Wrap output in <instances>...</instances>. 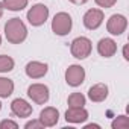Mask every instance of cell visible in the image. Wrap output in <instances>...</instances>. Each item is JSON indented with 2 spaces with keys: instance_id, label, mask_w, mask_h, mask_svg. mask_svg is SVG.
Listing matches in <instances>:
<instances>
[{
  "instance_id": "1",
  "label": "cell",
  "mask_w": 129,
  "mask_h": 129,
  "mask_svg": "<svg viewBox=\"0 0 129 129\" xmlns=\"http://www.w3.org/2000/svg\"><path fill=\"white\" fill-rule=\"evenodd\" d=\"M5 35L6 40L12 44H20L26 40L27 37V29L24 26V23L20 18H11L8 20V23L5 24Z\"/></svg>"
},
{
  "instance_id": "2",
  "label": "cell",
  "mask_w": 129,
  "mask_h": 129,
  "mask_svg": "<svg viewBox=\"0 0 129 129\" xmlns=\"http://www.w3.org/2000/svg\"><path fill=\"white\" fill-rule=\"evenodd\" d=\"M72 26H73V21L67 12H58L52 20V30L59 37L67 35L72 30Z\"/></svg>"
},
{
  "instance_id": "3",
  "label": "cell",
  "mask_w": 129,
  "mask_h": 129,
  "mask_svg": "<svg viewBox=\"0 0 129 129\" xmlns=\"http://www.w3.org/2000/svg\"><path fill=\"white\" fill-rule=\"evenodd\" d=\"M91 41L87 38V37H78L72 41V46H70V52L75 58L78 59H85L87 56H90L91 53Z\"/></svg>"
},
{
  "instance_id": "4",
  "label": "cell",
  "mask_w": 129,
  "mask_h": 129,
  "mask_svg": "<svg viewBox=\"0 0 129 129\" xmlns=\"http://www.w3.org/2000/svg\"><path fill=\"white\" fill-rule=\"evenodd\" d=\"M49 18V8L46 5H35L27 11V21L32 26H41Z\"/></svg>"
},
{
  "instance_id": "5",
  "label": "cell",
  "mask_w": 129,
  "mask_h": 129,
  "mask_svg": "<svg viewBox=\"0 0 129 129\" xmlns=\"http://www.w3.org/2000/svg\"><path fill=\"white\" fill-rule=\"evenodd\" d=\"M27 96L38 105H44L49 100V87L44 84H32L27 88Z\"/></svg>"
},
{
  "instance_id": "6",
  "label": "cell",
  "mask_w": 129,
  "mask_h": 129,
  "mask_svg": "<svg viewBox=\"0 0 129 129\" xmlns=\"http://www.w3.org/2000/svg\"><path fill=\"white\" fill-rule=\"evenodd\" d=\"M126 26H127V20L121 14L111 15L109 20H108V23H106V29H108V32L111 35H121L126 30Z\"/></svg>"
},
{
  "instance_id": "7",
  "label": "cell",
  "mask_w": 129,
  "mask_h": 129,
  "mask_svg": "<svg viewBox=\"0 0 129 129\" xmlns=\"http://www.w3.org/2000/svg\"><path fill=\"white\" fill-rule=\"evenodd\" d=\"M84 79H85V70L84 67L81 66H70L66 72V81L69 85L72 87H79L84 84Z\"/></svg>"
},
{
  "instance_id": "8",
  "label": "cell",
  "mask_w": 129,
  "mask_h": 129,
  "mask_svg": "<svg viewBox=\"0 0 129 129\" xmlns=\"http://www.w3.org/2000/svg\"><path fill=\"white\" fill-rule=\"evenodd\" d=\"M103 23V12L100 9H88L84 15V24L87 29L94 30Z\"/></svg>"
},
{
  "instance_id": "9",
  "label": "cell",
  "mask_w": 129,
  "mask_h": 129,
  "mask_svg": "<svg viewBox=\"0 0 129 129\" xmlns=\"http://www.w3.org/2000/svg\"><path fill=\"white\" fill-rule=\"evenodd\" d=\"M58 120H59V112H58L56 108H52V106L44 108V109L41 111V114H40V121L43 123L44 127H52V126H55V124L58 123Z\"/></svg>"
},
{
  "instance_id": "10",
  "label": "cell",
  "mask_w": 129,
  "mask_h": 129,
  "mask_svg": "<svg viewBox=\"0 0 129 129\" xmlns=\"http://www.w3.org/2000/svg\"><path fill=\"white\" fill-rule=\"evenodd\" d=\"M47 64L44 62H38V61H32L29 62L27 66H26V75L32 79H40L43 78L46 73H47Z\"/></svg>"
},
{
  "instance_id": "11",
  "label": "cell",
  "mask_w": 129,
  "mask_h": 129,
  "mask_svg": "<svg viewBox=\"0 0 129 129\" xmlns=\"http://www.w3.org/2000/svg\"><path fill=\"white\" fill-rule=\"evenodd\" d=\"M11 111L17 117H29L32 114V106L24 99H15L11 103Z\"/></svg>"
},
{
  "instance_id": "12",
  "label": "cell",
  "mask_w": 129,
  "mask_h": 129,
  "mask_svg": "<svg viewBox=\"0 0 129 129\" xmlns=\"http://www.w3.org/2000/svg\"><path fill=\"white\" fill-rule=\"evenodd\" d=\"M88 118V112L84 106H79V108H73L70 106L66 112V120L69 123H82Z\"/></svg>"
},
{
  "instance_id": "13",
  "label": "cell",
  "mask_w": 129,
  "mask_h": 129,
  "mask_svg": "<svg viewBox=\"0 0 129 129\" xmlns=\"http://www.w3.org/2000/svg\"><path fill=\"white\" fill-rule=\"evenodd\" d=\"M97 52L103 58H111L117 52V44L111 38H102L99 41V44H97Z\"/></svg>"
},
{
  "instance_id": "14",
  "label": "cell",
  "mask_w": 129,
  "mask_h": 129,
  "mask_svg": "<svg viewBox=\"0 0 129 129\" xmlns=\"http://www.w3.org/2000/svg\"><path fill=\"white\" fill-rule=\"evenodd\" d=\"M88 97L93 102H103L108 97V87L105 84H96L88 90Z\"/></svg>"
},
{
  "instance_id": "15",
  "label": "cell",
  "mask_w": 129,
  "mask_h": 129,
  "mask_svg": "<svg viewBox=\"0 0 129 129\" xmlns=\"http://www.w3.org/2000/svg\"><path fill=\"white\" fill-rule=\"evenodd\" d=\"M14 91V82L8 78H0V97H9Z\"/></svg>"
},
{
  "instance_id": "16",
  "label": "cell",
  "mask_w": 129,
  "mask_h": 129,
  "mask_svg": "<svg viewBox=\"0 0 129 129\" xmlns=\"http://www.w3.org/2000/svg\"><path fill=\"white\" fill-rule=\"evenodd\" d=\"M2 5L9 11H21L27 6V0H3Z\"/></svg>"
},
{
  "instance_id": "17",
  "label": "cell",
  "mask_w": 129,
  "mask_h": 129,
  "mask_svg": "<svg viewBox=\"0 0 129 129\" xmlns=\"http://www.w3.org/2000/svg\"><path fill=\"white\" fill-rule=\"evenodd\" d=\"M14 59L6 55H0V73H8L14 69Z\"/></svg>"
},
{
  "instance_id": "18",
  "label": "cell",
  "mask_w": 129,
  "mask_h": 129,
  "mask_svg": "<svg viewBox=\"0 0 129 129\" xmlns=\"http://www.w3.org/2000/svg\"><path fill=\"white\" fill-rule=\"evenodd\" d=\"M69 105L73 106V108H79V106H84L85 105V97L84 94L81 93H73L69 96Z\"/></svg>"
},
{
  "instance_id": "19",
  "label": "cell",
  "mask_w": 129,
  "mask_h": 129,
  "mask_svg": "<svg viewBox=\"0 0 129 129\" xmlns=\"http://www.w3.org/2000/svg\"><path fill=\"white\" fill-rule=\"evenodd\" d=\"M112 129H127L129 127V118L126 115H118L112 123H111Z\"/></svg>"
},
{
  "instance_id": "20",
  "label": "cell",
  "mask_w": 129,
  "mask_h": 129,
  "mask_svg": "<svg viewBox=\"0 0 129 129\" xmlns=\"http://www.w3.org/2000/svg\"><path fill=\"white\" fill-rule=\"evenodd\" d=\"M94 2H96L100 8H112V6L117 3V0H94Z\"/></svg>"
},
{
  "instance_id": "21",
  "label": "cell",
  "mask_w": 129,
  "mask_h": 129,
  "mask_svg": "<svg viewBox=\"0 0 129 129\" xmlns=\"http://www.w3.org/2000/svg\"><path fill=\"white\" fill-rule=\"evenodd\" d=\"M17 129L18 127V124L15 123V121H12V120H3L2 123H0V129Z\"/></svg>"
},
{
  "instance_id": "22",
  "label": "cell",
  "mask_w": 129,
  "mask_h": 129,
  "mask_svg": "<svg viewBox=\"0 0 129 129\" xmlns=\"http://www.w3.org/2000/svg\"><path fill=\"white\" fill-rule=\"evenodd\" d=\"M24 127H26V129H41V127H44V126H43V123H41L40 120H32V121H27V123L24 124Z\"/></svg>"
},
{
  "instance_id": "23",
  "label": "cell",
  "mask_w": 129,
  "mask_h": 129,
  "mask_svg": "<svg viewBox=\"0 0 129 129\" xmlns=\"http://www.w3.org/2000/svg\"><path fill=\"white\" fill-rule=\"evenodd\" d=\"M72 3H75V5H84V3H87L88 0H70Z\"/></svg>"
},
{
  "instance_id": "24",
  "label": "cell",
  "mask_w": 129,
  "mask_h": 129,
  "mask_svg": "<svg viewBox=\"0 0 129 129\" xmlns=\"http://www.w3.org/2000/svg\"><path fill=\"white\" fill-rule=\"evenodd\" d=\"M91 127H96V129H99L100 126H99V124H93V123H91V124H87V126H85V129H91Z\"/></svg>"
},
{
  "instance_id": "25",
  "label": "cell",
  "mask_w": 129,
  "mask_h": 129,
  "mask_svg": "<svg viewBox=\"0 0 129 129\" xmlns=\"http://www.w3.org/2000/svg\"><path fill=\"white\" fill-rule=\"evenodd\" d=\"M3 9H5V8H3V5L0 3V18H2V15H3Z\"/></svg>"
},
{
  "instance_id": "26",
  "label": "cell",
  "mask_w": 129,
  "mask_h": 129,
  "mask_svg": "<svg viewBox=\"0 0 129 129\" xmlns=\"http://www.w3.org/2000/svg\"><path fill=\"white\" fill-rule=\"evenodd\" d=\"M0 44H2V35H0Z\"/></svg>"
},
{
  "instance_id": "27",
  "label": "cell",
  "mask_w": 129,
  "mask_h": 129,
  "mask_svg": "<svg viewBox=\"0 0 129 129\" xmlns=\"http://www.w3.org/2000/svg\"><path fill=\"white\" fill-rule=\"evenodd\" d=\"M0 109H2V103H0Z\"/></svg>"
}]
</instances>
